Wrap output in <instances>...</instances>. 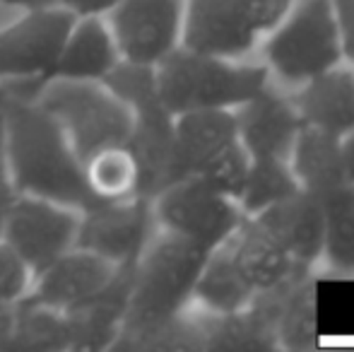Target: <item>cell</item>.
Here are the masks:
<instances>
[{
  "mask_svg": "<svg viewBox=\"0 0 354 352\" xmlns=\"http://www.w3.org/2000/svg\"><path fill=\"white\" fill-rule=\"evenodd\" d=\"M121 63L116 41L111 37L106 19L99 15L75 17L68 29L66 41L58 51L53 66L34 89L22 94H34L46 82H104Z\"/></svg>",
  "mask_w": 354,
  "mask_h": 352,
  "instance_id": "obj_15",
  "label": "cell"
},
{
  "mask_svg": "<svg viewBox=\"0 0 354 352\" xmlns=\"http://www.w3.org/2000/svg\"><path fill=\"white\" fill-rule=\"evenodd\" d=\"M8 350L29 352H58L71 350V328L68 316L53 311L48 306H39L32 302L15 304L12 333Z\"/></svg>",
  "mask_w": 354,
  "mask_h": 352,
  "instance_id": "obj_25",
  "label": "cell"
},
{
  "mask_svg": "<svg viewBox=\"0 0 354 352\" xmlns=\"http://www.w3.org/2000/svg\"><path fill=\"white\" fill-rule=\"evenodd\" d=\"M261 37L236 0H186L181 46L217 58H251Z\"/></svg>",
  "mask_w": 354,
  "mask_h": 352,
  "instance_id": "obj_13",
  "label": "cell"
},
{
  "mask_svg": "<svg viewBox=\"0 0 354 352\" xmlns=\"http://www.w3.org/2000/svg\"><path fill=\"white\" fill-rule=\"evenodd\" d=\"M0 5L19 10V12H29V10H41V8H51V5H61V0H0Z\"/></svg>",
  "mask_w": 354,
  "mask_h": 352,
  "instance_id": "obj_35",
  "label": "cell"
},
{
  "mask_svg": "<svg viewBox=\"0 0 354 352\" xmlns=\"http://www.w3.org/2000/svg\"><path fill=\"white\" fill-rule=\"evenodd\" d=\"M253 220L287 251L294 266H311L323 254V207L321 201L304 193L287 196L284 201L258 212Z\"/></svg>",
  "mask_w": 354,
  "mask_h": 352,
  "instance_id": "obj_18",
  "label": "cell"
},
{
  "mask_svg": "<svg viewBox=\"0 0 354 352\" xmlns=\"http://www.w3.org/2000/svg\"><path fill=\"white\" fill-rule=\"evenodd\" d=\"M232 111L239 142L253 160H289L294 140L304 126L289 89L270 80Z\"/></svg>",
  "mask_w": 354,
  "mask_h": 352,
  "instance_id": "obj_12",
  "label": "cell"
},
{
  "mask_svg": "<svg viewBox=\"0 0 354 352\" xmlns=\"http://www.w3.org/2000/svg\"><path fill=\"white\" fill-rule=\"evenodd\" d=\"M294 106L304 126L335 138L354 133V63L342 61L292 89Z\"/></svg>",
  "mask_w": 354,
  "mask_h": 352,
  "instance_id": "obj_17",
  "label": "cell"
},
{
  "mask_svg": "<svg viewBox=\"0 0 354 352\" xmlns=\"http://www.w3.org/2000/svg\"><path fill=\"white\" fill-rule=\"evenodd\" d=\"M5 165L15 193L61 203L82 212L94 205L84 186L82 160L61 123L34 97L8 89Z\"/></svg>",
  "mask_w": 354,
  "mask_h": 352,
  "instance_id": "obj_1",
  "label": "cell"
},
{
  "mask_svg": "<svg viewBox=\"0 0 354 352\" xmlns=\"http://www.w3.org/2000/svg\"><path fill=\"white\" fill-rule=\"evenodd\" d=\"M159 232L149 198L94 203L80 212L77 246L111 266H133Z\"/></svg>",
  "mask_w": 354,
  "mask_h": 352,
  "instance_id": "obj_11",
  "label": "cell"
},
{
  "mask_svg": "<svg viewBox=\"0 0 354 352\" xmlns=\"http://www.w3.org/2000/svg\"><path fill=\"white\" fill-rule=\"evenodd\" d=\"M333 3H335L337 24H340L345 61L354 63V0H333Z\"/></svg>",
  "mask_w": 354,
  "mask_h": 352,
  "instance_id": "obj_31",
  "label": "cell"
},
{
  "mask_svg": "<svg viewBox=\"0 0 354 352\" xmlns=\"http://www.w3.org/2000/svg\"><path fill=\"white\" fill-rule=\"evenodd\" d=\"M186 0H126L104 15L123 63L157 68L181 48Z\"/></svg>",
  "mask_w": 354,
  "mask_h": 352,
  "instance_id": "obj_10",
  "label": "cell"
},
{
  "mask_svg": "<svg viewBox=\"0 0 354 352\" xmlns=\"http://www.w3.org/2000/svg\"><path fill=\"white\" fill-rule=\"evenodd\" d=\"M121 3H126V0H61L63 8L71 10L75 17H82V15H99V17H104V15L111 12Z\"/></svg>",
  "mask_w": 354,
  "mask_h": 352,
  "instance_id": "obj_32",
  "label": "cell"
},
{
  "mask_svg": "<svg viewBox=\"0 0 354 352\" xmlns=\"http://www.w3.org/2000/svg\"><path fill=\"white\" fill-rule=\"evenodd\" d=\"M34 282V272L17 256V251L0 237V299L19 304Z\"/></svg>",
  "mask_w": 354,
  "mask_h": 352,
  "instance_id": "obj_28",
  "label": "cell"
},
{
  "mask_svg": "<svg viewBox=\"0 0 354 352\" xmlns=\"http://www.w3.org/2000/svg\"><path fill=\"white\" fill-rule=\"evenodd\" d=\"M248 167H251V155L243 150L241 142L234 140L232 145H227L217 155H212L205 165H201V169L193 176H198L207 186H212L214 191L236 201L243 188V181H246Z\"/></svg>",
  "mask_w": 354,
  "mask_h": 352,
  "instance_id": "obj_27",
  "label": "cell"
},
{
  "mask_svg": "<svg viewBox=\"0 0 354 352\" xmlns=\"http://www.w3.org/2000/svg\"><path fill=\"white\" fill-rule=\"evenodd\" d=\"M75 15L63 5L29 10L0 29V80L22 85L29 92L53 66Z\"/></svg>",
  "mask_w": 354,
  "mask_h": 352,
  "instance_id": "obj_8",
  "label": "cell"
},
{
  "mask_svg": "<svg viewBox=\"0 0 354 352\" xmlns=\"http://www.w3.org/2000/svg\"><path fill=\"white\" fill-rule=\"evenodd\" d=\"M210 251L159 230L133 266L131 302L116 348H142L147 338L183 316Z\"/></svg>",
  "mask_w": 354,
  "mask_h": 352,
  "instance_id": "obj_2",
  "label": "cell"
},
{
  "mask_svg": "<svg viewBox=\"0 0 354 352\" xmlns=\"http://www.w3.org/2000/svg\"><path fill=\"white\" fill-rule=\"evenodd\" d=\"M80 210L34 196L12 198L0 237L17 251L34 275L77 246Z\"/></svg>",
  "mask_w": 354,
  "mask_h": 352,
  "instance_id": "obj_9",
  "label": "cell"
},
{
  "mask_svg": "<svg viewBox=\"0 0 354 352\" xmlns=\"http://www.w3.org/2000/svg\"><path fill=\"white\" fill-rule=\"evenodd\" d=\"M323 254L321 259L340 275H354V188H337L321 201Z\"/></svg>",
  "mask_w": 354,
  "mask_h": 352,
  "instance_id": "obj_24",
  "label": "cell"
},
{
  "mask_svg": "<svg viewBox=\"0 0 354 352\" xmlns=\"http://www.w3.org/2000/svg\"><path fill=\"white\" fill-rule=\"evenodd\" d=\"M236 3L251 29L263 39L287 17L294 0H236Z\"/></svg>",
  "mask_w": 354,
  "mask_h": 352,
  "instance_id": "obj_29",
  "label": "cell"
},
{
  "mask_svg": "<svg viewBox=\"0 0 354 352\" xmlns=\"http://www.w3.org/2000/svg\"><path fill=\"white\" fill-rule=\"evenodd\" d=\"M289 167H292L299 188L316 201H323L337 188L347 186L340 138L318 131V128L301 126L289 152Z\"/></svg>",
  "mask_w": 354,
  "mask_h": 352,
  "instance_id": "obj_19",
  "label": "cell"
},
{
  "mask_svg": "<svg viewBox=\"0 0 354 352\" xmlns=\"http://www.w3.org/2000/svg\"><path fill=\"white\" fill-rule=\"evenodd\" d=\"M258 290L246 280L224 246L210 251L196 282L193 302L214 316H236L253 302Z\"/></svg>",
  "mask_w": 354,
  "mask_h": 352,
  "instance_id": "obj_22",
  "label": "cell"
},
{
  "mask_svg": "<svg viewBox=\"0 0 354 352\" xmlns=\"http://www.w3.org/2000/svg\"><path fill=\"white\" fill-rule=\"evenodd\" d=\"M12 321H15V304L0 299V352L8 350L10 333H12Z\"/></svg>",
  "mask_w": 354,
  "mask_h": 352,
  "instance_id": "obj_33",
  "label": "cell"
},
{
  "mask_svg": "<svg viewBox=\"0 0 354 352\" xmlns=\"http://www.w3.org/2000/svg\"><path fill=\"white\" fill-rule=\"evenodd\" d=\"M5 99H8V89L0 87V230H3V220L10 203L17 196L12 181H10L8 165H5Z\"/></svg>",
  "mask_w": 354,
  "mask_h": 352,
  "instance_id": "obj_30",
  "label": "cell"
},
{
  "mask_svg": "<svg viewBox=\"0 0 354 352\" xmlns=\"http://www.w3.org/2000/svg\"><path fill=\"white\" fill-rule=\"evenodd\" d=\"M164 106L178 116L203 109H236L270 82L263 61L217 58L176 48L154 68Z\"/></svg>",
  "mask_w": 354,
  "mask_h": 352,
  "instance_id": "obj_4",
  "label": "cell"
},
{
  "mask_svg": "<svg viewBox=\"0 0 354 352\" xmlns=\"http://www.w3.org/2000/svg\"><path fill=\"white\" fill-rule=\"evenodd\" d=\"M342 145V165H345V178L347 183L354 188V133L345 136L340 140Z\"/></svg>",
  "mask_w": 354,
  "mask_h": 352,
  "instance_id": "obj_34",
  "label": "cell"
},
{
  "mask_svg": "<svg viewBox=\"0 0 354 352\" xmlns=\"http://www.w3.org/2000/svg\"><path fill=\"white\" fill-rule=\"evenodd\" d=\"M261 41L268 75L289 92L345 61L333 0H294L287 17Z\"/></svg>",
  "mask_w": 354,
  "mask_h": 352,
  "instance_id": "obj_5",
  "label": "cell"
},
{
  "mask_svg": "<svg viewBox=\"0 0 354 352\" xmlns=\"http://www.w3.org/2000/svg\"><path fill=\"white\" fill-rule=\"evenodd\" d=\"M176 152L183 176H193L212 155L239 140L232 109H203L176 116Z\"/></svg>",
  "mask_w": 354,
  "mask_h": 352,
  "instance_id": "obj_20",
  "label": "cell"
},
{
  "mask_svg": "<svg viewBox=\"0 0 354 352\" xmlns=\"http://www.w3.org/2000/svg\"><path fill=\"white\" fill-rule=\"evenodd\" d=\"M34 97L58 123L80 160L126 145L133 116L128 104L104 82H46Z\"/></svg>",
  "mask_w": 354,
  "mask_h": 352,
  "instance_id": "obj_6",
  "label": "cell"
},
{
  "mask_svg": "<svg viewBox=\"0 0 354 352\" xmlns=\"http://www.w3.org/2000/svg\"><path fill=\"white\" fill-rule=\"evenodd\" d=\"M104 85L111 87L131 109L133 126L126 145L138 165V193L152 201L167 186L186 178L176 152V116L159 97L154 68L121 61Z\"/></svg>",
  "mask_w": 354,
  "mask_h": 352,
  "instance_id": "obj_3",
  "label": "cell"
},
{
  "mask_svg": "<svg viewBox=\"0 0 354 352\" xmlns=\"http://www.w3.org/2000/svg\"><path fill=\"white\" fill-rule=\"evenodd\" d=\"M113 272L116 266L92 251L75 246L48 268H44L39 275H34L32 287L22 302L71 314L77 306L87 304L94 295H99L109 285Z\"/></svg>",
  "mask_w": 354,
  "mask_h": 352,
  "instance_id": "obj_14",
  "label": "cell"
},
{
  "mask_svg": "<svg viewBox=\"0 0 354 352\" xmlns=\"http://www.w3.org/2000/svg\"><path fill=\"white\" fill-rule=\"evenodd\" d=\"M152 207L159 230L205 251L227 244L246 220L239 201L214 191L198 176L167 186L152 198Z\"/></svg>",
  "mask_w": 354,
  "mask_h": 352,
  "instance_id": "obj_7",
  "label": "cell"
},
{
  "mask_svg": "<svg viewBox=\"0 0 354 352\" xmlns=\"http://www.w3.org/2000/svg\"><path fill=\"white\" fill-rule=\"evenodd\" d=\"M133 266H118L109 285L99 295L66 314L71 328V350L97 352L113 350L118 345L131 302Z\"/></svg>",
  "mask_w": 354,
  "mask_h": 352,
  "instance_id": "obj_16",
  "label": "cell"
},
{
  "mask_svg": "<svg viewBox=\"0 0 354 352\" xmlns=\"http://www.w3.org/2000/svg\"><path fill=\"white\" fill-rule=\"evenodd\" d=\"M84 186L94 203L126 201L138 193V165L128 145H113L82 162Z\"/></svg>",
  "mask_w": 354,
  "mask_h": 352,
  "instance_id": "obj_23",
  "label": "cell"
},
{
  "mask_svg": "<svg viewBox=\"0 0 354 352\" xmlns=\"http://www.w3.org/2000/svg\"><path fill=\"white\" fill-rule=\"evenodd\" d=\"M299 191V183L294 178V172L289 167V160H263L251 157L246 181L239 193V205L243 215L256 217L258 212L268 210L270 205L284 201L287 196Z\"/></svg>",
  "mask_w": 354,
  "mask_h": 352,
  "instance_id": "obj_26",
  "label": "cell"
},
{
  "mask_svg": "<svg viewBox=\"0 0 354 352\" xmlns=\"http://www.w3.org/2000/svg\"><path fill=\"white\" fill-rule=\"evenodd\" d=\"M239 270L258 292L277 287L292 270V259L287 251L258 225L253 217H246L243 225L234 232L232 239L224 244Z\"/></svg>",
  "mask_w": 354,
  "mask_h": 352,
  "instance_id": "obj_21",
  "label": "cell"
}]
</instances>
